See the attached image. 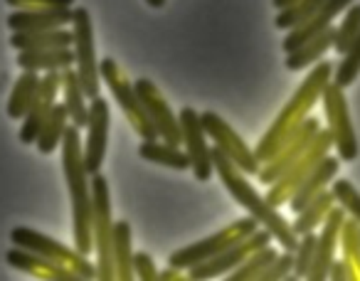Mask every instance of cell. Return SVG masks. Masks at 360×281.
Returning <instances> with one entry per match:
<instances>
[{"label": "cell", "instance_id": "41", "mask_svg": "<svg viewBox=\"0 0 360 281\" xmlns=\"http://www.w3.org/2000/svg\"><path fill=\"white\" fill-rule=\"evenodd\" d=\"M13 8H72L75 0H6Z\"/></svg>", "mask_w": 360, "mask_h": 281}, {"label": "cell", "instance_id": "21", "mask_svg": "<svg viewBox=\"0 0 360 281\" xmlns=\"http://www.w3.org/2000/svg\"><path fill=\"white\" fill-rule=\"evenodd\" d=\"M72 22V8H15L8 15V27L13 32L57 30Z\"/></svg>", "mask_w": 360, "mask_h": 281}, {"label": "cell", "instance_id": "7", "mask_svg": "<svg viewBox=\"0 0 360 281\" xmlns=\"http://www.w3.org/2000/svg\"><path fill=\"white\" fill-rule=\"evenodd\" d=\"M99 74H101V79L106 81V86H109L111 96L116 99L119 109L124 111V116L129 119V124L136 129V133L143 140L158 138V131H155L153 121L146 114L143 104H141L139 94H136V86L126 79V74L121 72V67L116 65V60L104 57V60L99 62Z\"/></svg>", "mask_w": 360, "mask_h": 281}, {"label": "cell", "instance_id": "37", "mask_svg": "<svg viewBox=\"0 0 360 281\" xmlns=\"http://www.w3.org/2000/svg\"><path fill=\"white\" fill-rule=\"evenodd\" d=\"M328 190L333 192L335 205L343 207V212L348 217H353V220L360 222V192L355 190L353 183L345 181V178H335V181L330 183Z\"/></svg>", "mask_w": 360, "mask_h": 281}, {"label": "cell", "instance_id": "26", "mask_svg": "<svg viewBox=\"0 0 360 281\" xmlns=\"http://www.w3.org/2000/svg\"><path fill=\"white\" fill-rule=\"evenodd\" d=\"M134 237L126 220L114 222V240H111V256H114V274L119 281L136 279L134 274Z\"/></svg>", "mask_w": 360, "mask_h": 281}, {"label": "cell", "instance_id": "30", "mask_svg": "<svg viewBox=\"0 0 360 281\" xmlns=\"http://www.w3.org/2000/svg\"><path fill=\"white\" fill-rule=\"evenodd\" d=\"M67 126H70V114H67L65 104H55V109L50 111V116L45 119V124H42L40 133H37V138H35L37 151L45 153V156L55 153L57 148H60Z\"/></svg>", "mask_w": 360, "mask_h": 281}, {"label": "cell", "instance_id": "5", "mask_svg": "<svg viewBox=\"0 0 360 281\" xmlns=\"http://www.w3.org/2000/svg\"><path fill=\"white\" fill-rule=\"evenodd\" d=\"M257 220L255 217H242V220H235L232 225H227L225 230L215 232V235L205 237L200 242H193V244L183 247V249H175L173 254L168 256V264L175 266V269L188 271L191 266L200 264V261H207L212 256L222 254L225 249H230L232 244H237L240 240L250 237L252 232H257Z\"/></svg>", "mask_w": 360, "mask_h": 281}, {"label": "cell", "instance_id": "25", "mask_svg": "<svg viewBox=\"0 0 360 281\" xmlns=\"http://www.w3.org/2000/svg\"><path fill=\"white\" fill-rule=\"evenodd\" d=\"M333 37H335V27L330 25L328 30H323L321 35L306 40L304 45H299L294 52L286 55V70L301 72V70H309V67L316 65L319 60H323L326 52L333 50Z\"/></svg>", "mask_w": 360, "mask_h": 281}, {"label": "cell", "instance_id": "9", "mask_svg": "<svg viewBox=\"0 0 360 281\" xmlns=\"http://www.w3.org/2000/svg\"><path fill=\"white\" fill-rule=\"evenodd\" d=\"M330 148H333V138H330L328 129H319V133L314 136V140L309 143L304 156H301L279 181H274L269 185V190H266V195H264L266 202H269L271 207H281L284 202H289V197L294 195L296 188H299L301 183H304V178L328 156Z\"/></svg>", "mask_w": 360, "mask_h": 281}, {"label": "cell", "instance_id": "15", "mask_svg": "<svg viewBox=\"0 0 360 281\" xmlns=\"http://www.w3.org/2000/svg\"><path fill=\"white\" fill-rule=\"evenodd\" d=\"M136 94H139L141 104H143L148 119L153 121L155 131H158V138H163L170 146H180L183 143V131H180V121L178 116L170 111L168 101L163 99V94L158 91V86L150 79L141 77V79L134 81Z\"/></svg>", "mask_w": 360, "mask_h": 281}, {"label": "cell", "instance_id": "1", "mask_svg": "<svg viewBox=\"0 0 360 281\" xmlns=\"http://www.w3.org/2000/svg\"><path fill=\"white\" fill-rule=\"evenodd\" d=\"M333 79V65L326 60H321L314 70L306 74V79L299 84V89L291 94V99L286 101V106L279 111V116L274 119V124L266 129V133L259 138L255 148V158L262 163L271 161L276 156L281 146H284V140L309 119L311 109L319 104V99L323 96V89L330 84Z\"/></svg>", "mask_w": 360, "mask_h": 281}, {"label": "cell", "instance_id": "34", "mask_svg": "<svg viewBox=\"0 0 360 281\" xmlns=\"http://www.w3.org/2000/svg\"><path fill=\"white\" fill-rule=\"evenodd\" d=\"M323 6V0H296L294 6L284 8V11L276 13L274 18V25L279 27V30H294L296 25H301V22H306L311 15H314L319 8Z\"/></svg>", "mask_w": 360, "mask_h": 281}, {"label": "cell", "instance_id": "10", "mask_svg": "<svg viewBox=\"0 0 360 281\" xmlns=\"http://www.w3.org/2000/svg\"><path fill=\"white\" fill-rule=\"evenodd\" d=\"M11 242L15 247H22V249H30L35 254H42L47 259L57 261L62 266H70L75 269L82 279H96V264H91L84 254H79L77 249H70L62 242H57L55 237L42 235L37 230H30V227H13L11 232Z\"/></svg>", "mask_w": 360, "mask_h": 281}, {"label": "cell", "instance_id": "35", "mask_svg": "<svg viewBox=\"0 0 360 281\" xmlns=\"http://www.w3.org/2000/svg\"><path fill=\"white\" fill-rule=\"evenodd\" d=\"M360 32V3H353V6L345 11L340 25L335 27V37H333V50L338 52L340 57L348 52V47L353 45V40Z\"/></svg>", "mask_w": 360, "mask_h": 281}, {"label": "cell", "instance_id": "14", "mask_svg": "<svg viewBox=\"0 0 360 281\" xmlns=\"http://www.w3.org/2000/svg\"><path fill=\"white\" fill-rule=\"evenodd\" d=\"M180 131H183V146L186 153L191 158V171L198 181H210L215 166H212V156H210V146H207V133L200 124V114L191 106L180 109Z\"/></svg>", "mask_w": 360, "mask_h": 281}, {"label": "cell", "instance_id": "2", "mask_svg": "<svg viewBox=\"0 0 360 281\" xmlns=\"http://www.w3.org/2000/svg\"><path fill=\"white\" fill-rule=\"evenodd\" d=\"M210 156H212V166H215L217 178H220L222 185L227 188V192L235 197L237 205L245 207V210L250 212V217L257 220V225L264 227L271 235V240L279 242L281 249L294 251L296 244H299V237L294 235L289 222L279 215V207H271L269 202H266V197L257 192V188L247 181L245 173H242L217 146L210 148Z\"/></svg>", "mask_w": 360, "mask_h": 281}, {"label": "cell", "instance_id": "38", "mask_svg": "<svg viewBox=\"0 0 360 281\" xmlns=\"http://www.w3.org/2000/svg\"><path fill=\"white\" fill-rule=\"evenodd\" d=\"M316 244H319V235L316 232H306V235H301L299 244H296L294 249V274L304 276L309 274L311 264H314V254H316Z\"/></svg>", "mask_w": 360, "mask_h": 281}, {"label": "cell", "instance_id": "36", "mask_svg": "<svg viewBox=\"0 0 360 281\" xmlns=\"http://www.w3.org/2000/svg\"><path fill=\"white\" fill-rule=\"evenodd\" d=\"M358 74H360V32L353 40V45L348 47V52L343 55V60L338 62V67H333V79L330 81H335L338 86L348 89V86L358 79Z\"/></svg>", "mask_w": 360, "mask_h": 281}, {"label": "cell", "instance_id": "12", "mask_svg": "<svg viewBox=\"0 0 360 281\" xmlns=\"http://www.w3.org/2000/svg\"><path fill=\"white\" fill-rule=\"evenodd\" d=\"M266 244H271V235L264 227H257V232H252L250 237H245V240H240L237 244H232L230 249H225L222 254L191 266V269H188V279L205 281V279H212V276L232 274L252 251L262 249V247H266Z\"/></svg>", "mask_w": 360, "mask_h": 281}, {"label": "cell", "instance_id": "3", "mask_svg": "<svg viewBox=\"0 0 360 281\" xmlns=\"http://www.w3.org/2000/svg\"><path fill=\"white\" fill-rule=\"evenodd\" d=\"M82 131L77 126H67L62 136V173L72 200V237L75 249L89 256L94 251L91 240V183L84 168V151H82Z\"/></svg>", "mask_w": 360, "mask_h": 281}, {"label": "cell", "instance_id": "32", "mask_svg": "<svg viewBox=\"0 0 360 281\" xmlns=\"http://www.w3.org/2000/svg\"><path fill=\"white\" fill-rule=\"evenodd\" d=\"M40 79L42 77L37 72H25L18 77V81L13 84L11 99H8V116L11 119H22L30 109L32 99H35L37 89H40Z\"/></svg>", "mask_w": 360, "mask_h": 281}, {"label": "cell", "instance_id": "42", "mask_svg": "<svg viewBox=\"0 0 360 281\" xmlns=\"http://www.w3.org/2000/svg\"><path fill=\"white\" fill-rule=\"evenodd\" d=\"M180 279H188V271L175 269V266H170V264H168V269L158 271V281H180Z\"/></svg>", "mask_w": 360, "mask_h": 281}, {"label": "cell", "instance_id": "4", "mask_svg": "<svg viewBox=\"0 0 360 281\" xmlns=\"http://www.w3.org/2000/svg\"><path fill=\"white\" fill-rule=\"evenodd\" d=\"M91 183V240L96 251V279L111 281L114 274V256H111V240H114V220H111V195L109 183L99 173L89 176Z\"/></svg>", "mask_w": 360, "mask_h": 281}, {"label": "cell", "instance_id": "27", "mask_svg": "<svg viewBox=\"0 0 360 281\" xmlns=\"http://www.w3.org/2000/svg\"><path fill=\"white\" fill-rule=\"evenodd\" d=\"M72 30L57 27V30H37V32H13L11 45L18 52L22 50H60V47H72Z\"/></svg>", "mask_w": 360, "mask_h": 281}, {"label": "cell", "instance_id": "20", "mask_svg": "<svg viewBox=\"0 0 360 281\" xmlns=\"http://www.w3.org/2000/svg\"><path fill=\"white\" fill-rule=\"evenodd\" d=\"M350 6H353V0H323V6H321L319 11L309 18V20L301 22V25H296L294 30L286 32L284 42H281V50L289 55V52H294L299 45H304L306 40H311V37H316L323 30H328V27L333 25V18L340 15L343 11H348Z\"/></svg>", "mask_w": 360, "mask_h": 281}, {"label": "cell", "instance_id": "44", "mask_svg": "<svg viewBox=\"0 0 360 281\" xmlns=\"http://www.w3.org/2000/svg\"><path fill=\"white\" fill-rule=\"evenodd\" d=\"M296 0H271V6L276 8V11H284V8H289V6H294Z\"/></svg>", "mask_w": 360, "mask_h": 281}, {"label": "cell", "instance_id": "45", "mask_svg": "<svg viewBox=\"0 0 360 281\" xmlns=\"http://www.w3.org/2000/svg\"><path fill=\"white\" fill-rule=\"evenodd\" d=\"M146 3H148L150 8H163L165 6V0H146Z\"/></svg>", "mask_w": 360, "mask_h": 281}, {"label": "cell", "instance_id": "11", "mask_svg": "<svg viewBox=\"0 0 360 281\" xmlns=\"http://www.w3.org/2000/svg\"><path fill=\"white\" fill-rule=\"evenodd\" d=\"M200 124L205 129L207 138L215 140V146L240 168L245 176H259V161L255 158V151L237 136V131L215 111H202Z\"/></svg>", "mask_w": 360, "mask_h": 281}, {"label": "cell", "instance_id": "18", "mask_svg": "<svg viewBox=\"0 0 360 281\" xmlns=\"http://www.w3.org/2000/svg\"><path fill=\"white\" fill-rule=\"evenodd\" d=\"M345 212L343 207L333 205L330 212L326 215L323 225H321L319 232V244H316V254H314V264H311L306 279L309 281H323L328 279V269L335 259V249H338L340 242V227H343Z\"/></svg>", "mask_w": 360, "mask_h": 281}, {"label": "cell", "instance_id": "24", "mask_svg": "<svg viewBox=\"0 0 360 281\" xmlns=\"http://www.w3.org/2000/svg\"><path fill=\"white\" fill-rule=\"evenodd\" d=\"M62 96H65V109L70 114V124L77 129H86V121H89V104H86V94L82 89V81L77 70L67 67L62 70Z\"/></svg>", "mask_w": 360, "mask_h": 281}, {"label": "cell", "instance_id": "22", "mask_svg": "<svg viewBox=\"0 0 360 281\" xmlns=\"http://www.w3.org/2000/svg\"><path fill=\"white\" fill-rule=\"evenodd\" d=\"M338 171H340V161L338 158H330L326 156L323 161L319 163V166L314 168V171L309 173V176L304 178V183H301L299 188L294 190V195L289 197V207L291 212H301L306 205H309L311 200H314L319 192H323L326 188L330 185V183L338 178Z\"/></svg>", "mask_w": 360, "mask_h": 281}, {"label": "cell", "instance_id": "28", "mask_svg": "<svg viewBox=\"0 0 360 281\" xmlns=\"http://www.w3.org/2000/svg\"><path fill=\"white\" fill-rule=\"evenodd\" d=\"M139 156L146 158L148 163H158V166L173 168V171H188L191 168V158L186 151H180V146H170L163 138L143 140L139 146Z\"/></svg>", "mask_w": 360, "mask_h": 281}, {"label": "cell", "instance_id": "6", "mask_svg": "<svg viewBox=\"0 0 360 281\" xmlns=\"http://www.w3.org/2000/svg\"><path fill=\"white\" fill-rule=\"evenodd\" d=\"M72 52H75V70L79 74L82 89L86 99L99 96V60L94 45V25L86 8H72Z\"/></svg>", "mask_w": 360, "mask_h": 281}, {"label": "cell", "instance_id": "19", "mask_svg": "<svg viewBox=\"0 0 360 281\" xmlns=\"http://www.w3.org/2000/svg\"><path fill=\"white\" fill-rule=\"evenodd\" d=\"M6 261L18 271H25V274L35 276V279H50V281H84L75 269L70 266H62L57 261L47 259L42 254H35L30 249H22V247H15L6 251Z\"/></svg>", "mask_w": 360, "mask_h": 281}, {"label": "cell", "instance_id": "29", "mask_svg": "<svg viewBox=\"0 0 360 281\" xmlns=\"http://www.w3.org/2000/svg\"><path fill=\"white\" fill-rule=\"evenodd\" d=\"M335 205V197H333V192L326 188L323 192H319V195L314 197V200L309 202V205L304 207L301 212H296V220H294V225H291V230H294V235L296 237H301V235H306V232H316L319 230V225H323V220H326V215L330 212V207Z\"/></svg>", "mask_w": 360, "mask_h": 281}, {"label": "cell", "instance_id": "40", "mask_svg": "<svg viewBox=\"0 0 360 281\" xmlns=\"http://www.w3.org/2000/svg\"><path fill=\"white\" fill-rule=\"evenodd\" d=\"M134 274L141 281H158V266L148 251H134Z\"/></svg>", "mask_w": 360, "mask_h": 281}, {"label": "cell", "instance_id": "39", "mask_svg": "<svg viewBox=\"0 0 360 281\" xmlns=\"http://www.w3.org/2000/svg\"><path fill=\"white\" fill-rule=\"evenodd\" d=\"M291 271H294V251L284 249L281 254H276V259L271 261L264 271H262L257 281H279V279H286Z\"/></svg>", "mask_w": 360, "mask_h": 281}, {"label": "cell", "instance_id": "43", "mask_svg": "<svg viewBox=\"0 0 360 281\" xmlns=\"http://www.w3.org/2000/svg\"><path fill=\"white\" fill-rule=\"evenodd\" d=\"M328 279H333V281H348V271H345V264H343V259H333V264H330V269H328Z\"/></svg>", "mask_w": 360, "mask_h": 281}, {"label": "cell", "instance_id": "33", "mask_svg": "<svg viewBox=\"0 0 360 281\" xmlns=\"http://www.w3.org/2000/svg\"><path fill=\"white\" fill-rule=\"evenodd\" d=\"M276 254H279V251H276L271 244L262 247V249L252 251V254L247 256V259L242 261V264L232 271V276H227V279H230V281H257L262 271H264L266 266L276 259Z\"/></svg>", "mask_w": 360, "mask_h": 281}, {"label": "cell", "instance_id": "17", "mask_svg": "<svg viewBox=\"0 0 360 281\" xmlns=\"http://www.w3.org/2000/svg\"><path fill=\"white\" fill-rule=\"evenodd\" d=\"M60 89H62V72H47V74H42L40 89H37L27 114L22 116V129H20L22 143H35L42 124H45V119L50 116V111L55 109Z\"/></svg>", "mask_w": 360, "mask_h": 281}, {"label": "cell", "instance_id": "23", "mask_svg": "<svg viewBox=\"0 0 360 281\" xmlns=\"http://www.w3.org/2000/svg\"><path fill=\"white\" fill-rule=\"evenodd\" d=\"M15 62L25 72L47 74V72H62L75 65V52H72V47H60V50H22L18 52Z\"/></svg>", "mask_w": 360, "mask_h": 281}, {"label": "cell", "instance_id": "16", "mask_svg": "<svg viewBox=\"0 0 360 281\" xmlns=\"http://www.w3.org/2000/svg\"><path fill=\"white\" fill-rule=\"evenodd\" d=\"M109 104L106 99L94 96L89 99V121H86V143H84V168L89 176L101 171L106 158V143H109Z\"/></svg>", "mask_w": 360, "mask_h": 281}, {"label": "cell", "instance_id": "13", "mask_svg": "<svg viewBox=\"0 0 360 281\" xmlns=\"http://www.w3.org/2000/svg\"><path fill=\"white\" fill-rule=\"evenodd\" d=\"M321 124L319 119H306L304 124L299 126V129L294 131V133L289 136V138L284 140V146L276 151V156L271 158V161L262 163L259 166V183H264V185H271L274 181H279L281 176H284L286 171H289L291 166H294L296 161H299L301 156H304V151L309 148V143L314 140V136L319 133Z\"/></svg>", "mask_w": 360, "mask_h": 281}, {"label": "cell", "instance_id": "8", "mask_svg": "<svg viewBox=\"0 0 360 281\" xmlns=\"http://www.w3.org/2000/svg\"><path fill=\"white\" fill-rule=\"evenodd\" d=\"M323 114L326 121H328V133L333 138V146L338 151L340 161H355L360 153L358 146V136H355V126L353 119H350L348 111V101H345V89L338 86L335 81H330L323 89Z\"/></svg>", "mask_w": 360, "mask_h": 281}, {"label": "cell", "instance_id": "31", "mask_svg": "<svg viewBox=\"0 0 360 281\" xmlns=\"http://www.w3.org/2000/svg\"><path fill=\"white\" fill-rule=\"evenodd\" d=\"M340 251H343L348 281H360V222L348 215L340 227Z\"/></svg>", "mask_w": 360, "mask_h": 281}]
</instances>
